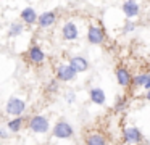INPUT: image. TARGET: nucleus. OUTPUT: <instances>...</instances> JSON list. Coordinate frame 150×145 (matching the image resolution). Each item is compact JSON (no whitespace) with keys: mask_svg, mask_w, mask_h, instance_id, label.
I'll list each match as a JSON object with an SVG mask.
<instances>
[{"mask_svg":"<svg viewBox=\"0 0 150 145\" xmlns=\"http://www.w3.org/2000/svg\"><path fill=\"white\" fill-rule=\"evenodd\" d=\"M28 127H29L34 134H47V132L50 131V122L45 116L36 115V116H33V118H29Z\"/></svg>","mask_w":150,"mask_h":145,"instance_id":"obj_1","label":"nucleus"},{"mask_svg":"<svg viewBox=\"0 0 150 145\" xmlns=\"http://www.w3.org/2000/svg\"><path fill=\"white\" fill-rule=\"evenodd\" d=\"M52 134L53 137L57 139H71L74 135V131H73V126L69 124L68 121H58L52 129Z\"/></svg>","mask_w":150,"mask_h":145,"instance_id":"obj_2","label":"nucleus"},{"mask_svg":"<svg viewBox=\"0 0 150 145\" xmlns=\"http://www.w3.org/2000/svg\"><path fill=\"white\" fill-rule=\"evenodd\" d=\"M8 115L11 116H21L24 111H26V102L18 97H11L10 100L7 102V106H5Z\"/></svg>","mask_w":150,"mask_h":145,"instance_id":"obj_3","label":"nucleus"},{"mask_svg":"<svg viewBox=\"0 0 150 145\" xmlns=\"http://www.w3.org/2000/svg\"><path fill=\"white\" fill-rule=\"evenodd\" d=\"M87 40L92 45H100L105 42V29L102 26H89L87 29Z\"/></svg>","mask_w":150,"mask_h":145,"instance_id":"obj_4","label":"nucleus"},{"mask_svg":"<svg viewBox=\"0 0 150 145\" xmlns=\"http://www.w3.org/2000/svg\"><path fill=\"white\" fill-rule=\"evenodd\" d=\"M28 61L34 66H40V64L45 63V53L39 45H31L29 50H28Z\"/></svg>","mask_w":150,"mask_h":145,"instance_id":"obj_5","label":"nucleus"},{"mask_svg":"<svg viewBox=\"0 0 150 145\" xmlns=\"http://www.w3.org/2000/svg\"><path fill=\"white\" fill-rule=\"evenodd\" d=\"M76 76H78V73L73 69V66L69 63L68 64H60V66L57 68V79L62 81V82H69V81H73Z\"/></svg>","mask_w":150,"mask_h":145,"instance_id":"obj_6","label":"nucleus"},{"mask_svg":"<svg viewBox=\"0 0 150 145\" xmlns=\"http://www.w3.org/2000/svg\"><path fill=\"white\" fill-rule=\"evenodd\" d=\"M123 140H124V144H140V142L144 140V135H142V132H140L137 127L131 126V127L124 129Z\"/></svg>","mask_w":150,"mask_h":145,"instance_id":"obj_7","label":"nucleus"},{"mask_svg":"<svg viewBox=\"0 0 150 145\" xmlns=\"http://www.w3.org/2000/svg\"><path fill=\"white\" fill-rule=\"evenodd\" d=\"M62 37L65 39L66 42L76 40V39L79 37V29H78V26H76L73 21L65 23V24H63V28H62Z\"/></svg>","mask_w":150,"mask_h":145,"instance_id":"obj_8","label":"nucleus"},{"mask_svg":"<svg viewBox=\"0 0 150 145\" xmlns=\"http://www.w3.org/2000/svg\"><path fill=\"white\" fill-rule=\"evenodd\" d=\"M55 23H57V13L55 11H44L37 16L36 24H39V28H42V29H47V28H52Z\"/></svg>","mask_w":150,"mask_h":145,"instance_id":"obj_9","label":"nucleus"},{"mask_svg":"<svg viewBox=\"0 0 150 145\" xmlns=\"http://www.w3.org/2000/svg\"><path fill=\"white\" fill-rule=\"evenodd\" d=\"M123 13H124V16H126L127 19H132V18H136V16H139V13H140V6H139V3L136 2V0H126V2L123 3Z\"/></svg>","mask_w":150,"mask_h":145,"instance_id":"obj_10","label":"nucleus"},{"mask_svg":"<svg viewBox=\"0 0 150 145\" xmlns=\"http://www.w3.org/2000/svg\"><path fill=\"white\" fill-rule=\"evenodd\" d=\"M115 74H116V81H118V84H120L121 87H129L131 86L132 74L129 73V69H126L124 66H120V68H116Z\"/></svg>","mask_w":150,"mask_h":145,"instance_id":"obj_11","label":"nucleus"},{"mask_svg":"<svg viewBox=\"0 0 150 145\" xmlns=\"http://www.w3.org/2000/svg\"><path fill=\"white\" fill-rule=\"evenodd\" d=\"M69 64L73 66V69L76 73H84V71L89 69V61L84 57H79V55H74V57L69 58Z\"/></svg>","mask_w":150,"mask_h":145,"instance_id":"obj_12","label":"nucleus"},{"mask_svg":"<svg viewBox=\"0 0 150 145\" xmlns=\"http://www.w3.org/2000/svg\"><path fill=\"white\" fill-rule=\"evenodd\" d=\"M89 98L95 105H105L107 103V95H105V92L100 87H92L91 92H89Z\"/></svg>","mask_w":150,"mask_h":145,"instance_id":"obj_13","label":"nucleus"},{"mask_svg":"<svg viewBox=\"0 0 150 145\" xmlns=\"http://www.w3.org/2000/svg\"><path fill=\"white\" fill-rule=\"evenodd\" d=\"M21 21H23L26 26L36 24V23H37V13H36V10L31 8V6L24 8L23 11H21Z\"/></svg>","mask_w":150,"mask_h":145,"instance_id":"obj_14","label":"nucleus"},{"mask_svg":"<svg viewBox=\"0 0 150 145\" xmlns=\"http://www.w3.org/2000/svg\"><path fill=\"white\" fill-rule=\"evenodd\" d=\"M23 126H24L23 116H13V119H10V121L7 122V129L10 132H20L21 129H23Z\"/></svg>","mask_w":150,"mask_h":145,"instance_id":"obj_15","label":"nucleus"},{"mask_svg":"<svg viewBox=\"0 0 150 145\" xmlns=\"http://www.w3.org/2000/svg\"><path fill=\"white\" fill-rule=\"evenodd\" d=\"M86 145H107V139L102 134L92 132V134H89L86 137Z\"/></svg>","mask_w":150,"mask_h":145,"instance_id":"obj_16","label":"nucleus"},{"mask_svg":"<svg viewBox=\"0 0 150 145\" xmlns=\"http://www.w3.org/2000/svg\"><path fill=\"white\" fill-rule=\"evenodd\" d=\"M147 79H149V73L136 74V76H132V81H131V87H132V89H140V87H144V84L147 82Z\"/></svg>","mask_w":150,"mask_h":145,"instance_id":"obj_17","label":"nucleus"},{"mask_svg":"<svg viewBox=\"0 0 150 145\" xmlns=\"http://www.w3.org/2000/svg\"><path fill=\"white\" fill-rule=\"evenodd\" d=\"M24 31V24L23 23H11L10 28H8V35L10 37H18V35H21Z\"/></svg>","mask_w":150,"mask_h":145,"instance_id":"obj_18","label":"nucleus"},{"mask_svg":"<svg viewBox=\"0 0 150 145\" xmlns=\"http://www.w3.org/2000/svg\"><path fill=\"white\" fill-rule=\"evenodd\" d=\"M126 103H127L126 97H124V95H118L116 100H115V105H113L115 111H123V110L126 108Z\"/></svg>","mask_w":150,"mask_h":145,"instance_id":"obj_19","label":"nucleus"},{"mask_svg":"<svg viewBox=\"0 0 150 145\" xmlns=\"http://www.w3.org/2000/svg\"><path fill=\"white\" fill-rule=\"evenodd\" d=\"M60 81L58 79H52V81H49L47 82V87H45V92L47 93H57L60 90Z\"/></svg>","mask_w":150,"mask_h":145,"instance_id":"obj_20","label":"nucleus"},{"mask_svg":"<svg viewBox=\"0 0 150 145\" xmlns=\"http://www.w3.org/2000/svg\"><path fill=\"white\" fill-rule=\"evenodd\" d=\"M134 29H136V23H134L132 19H127V21L124 23V26H123V34H129V32H132Z\"/></svg>","mask_w":150,"mask_h":145,"instance_id":"obj_21","label":"nucleus"},{"mask_svg":"<svg viewBox=\"0 0 150 145\" xmlns=\"http://www.w3.org/2000/svg\"><path fill=\"white\" fill-rule=\"evenodd\" d=\"M65 100H66L68 103H73V102L76 100V93H74V92H66V93H65Z\"/></svg>","mask_w":150,"mask_h":145,"instance_id":"obj_22","label":"nucleus"},{"mask_svg":"<svg viewBox=\"0 0 150 145\" xmlns=\"http://www.w3.org/2000/svg\"><path fill=\"white\" fill-rule=\"evenodd\" d=\"M8 129H4V127H0V139H8Z\"/></svg>","mask_w":150,"mask_h":145,"instance_id":"obj_23","label":"nucleus"},{"mask_svg":"<svg viewBox=\"0 0 150 145\" xmlns=\"http://www.w3.org/2000/svg\"><path fill=\"white\" fill-rule=\"evenodd\" d=\"M142 89H145V90H149V89H150V74H149V79H147V82H145V84H144Z\"/></svg>","mask_w":150,"mask_h":145,"instance_id":"obj_24","label":"nucleus"},{"mask_svg":"<svg viewBox=\"0 0 150 145\" xmlns=\"http://www.w3.org/2000/svg\"><path fill=\"white\" fill-rule=\"evenodd\" d=\"M145 98H147V100H149V102H150V89L147 90V95H145Z\"/></svg>","mask_w":150,"mask_h":145,"instance_id":"obj_25","label":"nucleus"},{"mask_svg":"<svg viewBox=\"0 0 150 145\" xmlns=\"http://www.w3.org/2000/svg\"><path fill=\"white\" fill-rule=\"evenodd\" d=\"M149 74H150V73H149Z\"/></svg>","mask_w":150,"mask_h":145,"instance_id":"obj_26","label":"nucleus"}]
</instances>
